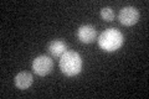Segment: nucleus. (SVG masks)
<instances>
[{"mask_svg": "<svg viewBox=\"0 0 149 99\" xmlns=\"http://www.w3.org/2000/svg\"><path fill=\"white\" fill-rule=\"evenodd\" d=\"M47 51L52 57H61L67 51V45L62 40H52L51 42H49Z\"/></svg>", "mask_w": 149, "mask_h": 99, "instance_id": "423d86ee", "label": "nucleus"}, {"mask_svg": "<svg viewBox=\"0 0 149 99\" xmlns=\"http://www.w3.org/2000/svg\"><path fill=\"white\" fill-rule=\"evenodd\" d=\"M54 68V61L49 56L41 55L32 61V71L39 76H47Z\"/></svg>", "mask_w": 149, "mask_h": 99, "instance_id": "7ed1b4c3", "label": "nucleus"}, {"mask_svg": "<svg viewBox=\"0 0 149 99\" xmlns=\"http://www.w3.org/2000/svg\"><path fill=\"white\" fill-rule=\"evenodd\" d=\"M60 69L67 77L77 76L82 69V58L74 51H66L60 57Z\"/></svg>", "mask_w": 149, "mask_h": 99, "instance_id": "f03ea898", "label": "nucleus"}, {"mask_svg": "<svg viewBox=\"0 0 149 99\" xmlns=\"http://www.w3.org/2000/svg\"><path fill=\"white\" fill-rule=\"evenodd\" d=\"M77 37L83 44H91V42H93L97 39L96 27L93 25H90V24L80 26L77 30Z\"/></svg>", "mask_w": 149, "mask_h": 99, "instance_id": "39448f33", "label": "nucleus"}, {"mask_svg": "<svg viewBox=\"0 0 149 99\" xmlns=\"http://www.w3.org/2000/svg\"><path fill=\"white\" fill-rule=\"evenodd\" d=\"M101 17L103 19L104 21H112L114 19V12L111 8H102L101 9Z\"/></svg>", "mask_w": 149, "mask_h": 99, "instance_id": "6e6552de", "label": "nucleus"}, {"mask_svg": "<svg viewBox=\"0 0 149 99\" xmlns=\"http://www.w3.org/2000/svg\"><path fill=\"white\" fill-rule=\"evenodd\" d=\"M124 44V36L118 29H107L98 36V46L106 52H114Z\"/></svg>", "mask_w": 149, "mask_h": 99, "instance_id": "f257e3e1", "label": "nucleus"}, {"mask_svg": "<svg viewBox=\"0 0 149 99\" xmlns=\"http://www.w3.org/2000/svg\"><path fill=\"white\" fill-rule=\"evenodd\" d=\"M118 20L124 26H133L139 20V11L134 6L122 8L118 14Z\"/></svg>", "mask_w": 149, "mask_h": 99, "instance_id": "20e7f679", "label": "nucleus"}, {"mask_svg": "<svg viewBox=\"0 0 149 99\" xmlns=\"http://www.w3.org/2000/svg\"><path fill=\"white\" fill-rule=\"evenodd\" d=\"M32 82H34V78H32V74L29 72H20L15 76L14 79V83L19 89H27Z\"/></svg>", "mask_w": 149, "mask_h": 99, "instance_id": "0eeeda50", "label": "nucleus"}]
</instances>
